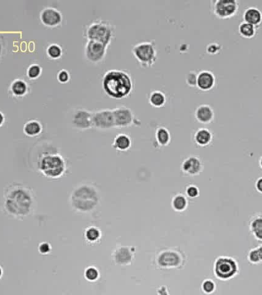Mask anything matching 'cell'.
Listing matches in <instances>:
<instances>
[{
  "label": "cell",
  "instance_id": "cell-31",
  "mask_svg": "<svg viewBox=\"0 0 262 295\" xmlns=\"http://www.w3.org/2000/svg\"><path fill=\"white\" fill-rule=\"evenodd\" d=\"M100 237H102V232L98 228L90 227V228H88L86 231V239L90 242H96L100 239Z\"/></svg>",
  "mask_w": 262,
  "mask_h": 295
},
{
  "label": "cell",
  "instance_id": "cell-43",
  "mask_svg": "<svg viewBox=\"0 0 262 295\" xmlns=\"http://www.w3.org/2000/svg\"><path fill=\"white\" fill-rule=\"evenodd\" d=\"M259 165H260V168H262V156L260 157V160H259Z\"/></svg>",
  "mask_w": 262,
  "mask_h": 295
},
{
  "label": "cell",
  "instance_id": "cell-12",
  "mask_svg": "<svg viewBox=\"0 0 262 295\" xmlns=\"http://www.w3.org/2000/svg\"><path fill=\"white\" fill-rule=\"evenodd\" d=\"M116 128H126L133 125L135 120L133 111L126 106H122L113 109Z\"/></svg>",
  "mask_w": 262,
  "mask_h": 295
},
{
  "label": "cell",
  "instance_id": "cell-18",
  "mask_svg": "<svg viewBox=\"0 0 262 295\" xmlns=\"http://www.w3.org/2000/svg\"><path fill=\"white\" fill-rule=\"evenodd\" d=\"M244 21L259 27L262 24V11L257 7H248L243 14Z\"/></svg>",
  "mask_w": 262,
  "mask_h": 295
},
{
  "label": "cell",
  "instance_id": "cell-35",
  "mask_svg": "<svg viewBox=\"0 0 262 295\" xmlns=\"http://www.w3.org/2000/svg\"><path fill=\"white\" fill-rule=\"evenodd\" d=\"M58 80L61 83H67L70 81V74L67 70H60L58 73Z\"/></svg>",
  "mask_w": 262,
  "mask_h": 295
},
{
  "label": "cell",
  "instance_id": "cell-7",
  "mask_svg": "<svg viewBox=\"0 0 262 295\" xmlns=\"http://www.w3.org/2000/svg\"><path fill=\"white\" fill-rule=\"evenodd\" d=\"M240 9L238 0H215L212 1L213 14L220 19H228L234 17Z\"/></svg>",
  "mask_w": 262,
  "mask_h": 295
},
{
  "label": "cell",
  "instance_id": "cell-14",
  "mask_svg": "<svg viewBox=\"0 0 262 295\" xmlns=\"http://www.w3.org/2000/svg\"><path fill=\"white\" fill-rule=\"evenodd\" d=\"M204 168V165L201 159L196 156H190L184 160L182 164V170L186 175H200Z\"/></svg>",
  "mask_w": 262,
  "mask_h": 295
},
{
  "label": "cell",
  "instance_id": "cell-24",
  "mask_svg": "<svg viewBox=\"0 0 262 295\" xmlns=\"http://www.w3.org/2000/svg\"><path fill=\"white\" fill-rule=\"evenodd\" d=\"M257 27L246 21L242 22L240 25L238 26V32H240V35L244 38H253L257 33Z\"/></svg>",
  "mask_w": 262,
  "mask_h": 295
},
{
  "label": "cell",
  "instance_id": "cell-21",
  "mask_svg": "<svg viewBox=\"0 0 262 295\" xmlns=\"http://www.w3.org/2000/svg\"><path fill=\"white\" fill-rule=\"evenodd\" d=\"M131 145H132V139L128 134L125 133L118 134L114 138L113 142V146L115 149L122 152L128 151Z\"/></svg>",
  "mask_w": 262,
  "mask_h": 295
},
{
  "label": "cell",
  "instance_id": "cell-40",
  "mask_svg": "<svg viewBox=\"0 0 262 295\" xmlns=\"http://www.w3.org/2000/svg\"><path fill=\"white\" fill-rule=\"evenodd\" d=\"M256 189L262 194V177L259 178L256 181Z\"/></svg>",
  "mask_w": 262,
  "mask_h": 295
},
{
  "label": "cell",
  "instance_id": "cell-41",
  "mask_svg": "<svg viewBox=\"0 0 262 295\" xmlns=\"http://www.w3.org/2000/svg\"><path fill=\"white\" fill-rule=\"evenodd\" d=\"M6 122V116L2 111L0 110V127H2L4 126V123Z\"/></svg>",
  "mask_w": 262,
  "mask_h": 295
},
{
  "label": "cell",
  "instance_id": "cell-15",
  "mask_svg": "<svg viewBox=\"0 0 262 295\" xmlns=\"http://www.w3.org/2000/svg\"><path fill=\"white\" fill-rule=\"evenodd\" d=\"M216 83L215 74L210 70H202L198 73L197 87L202 91H208L213 89Z\"/></svg>",
  "mask_w": 262,
  "mask_h": 295
},
{
  "label": "cell",
  "instance_id": "cell-30",
  "mask_svg": "<svg viewBox=\"0 0 262 295\" xmlns=\"http://www.w3.org/2000/svg\"><path fill=\"white\" fill-rule=\"evenodd\" d=\"M248 260L253 264L262 263V245L252 249L248 254Z\"/></svg>",
  "mask_w": 262,
  "mask_h": 295
},
{
  "label": "cell",
  "instance_id": "cell-29",
  "mask_svg": "<svg viewBox=\"0 0 262 295\" xmlns=\"http://www.w3.org/2000/svg\"><path fill=\"white\" fill-rule=\"evenodd\" d=\"M42 74V67L38 63H32L28 66L27 70V76L28 79L34 80V79H38Z\"/></svg>",
  "mask_w": 262,
  "mask_h": 295
},
{
  "label": "cell",
  "instance_id": "cell-4",
  "mask_svg": "<svg viewBox=\"0 0 262 295\" xmlns=\"http://www.w3.org/2000/svg\"><path fill=\"white\" fill-rule=\"evenodd\" d=\"M38 168L48 178H58L66 172V161L59 154H46L38 162Z\"/></svg>",
  "mask_w": 262,
  "mask_h": 295
},
{
  "label": "cell",
  "instance_id": "cell-38",
  "mask_svg": "<svg viewBox=\"0 0 262 295\" xmlns=\"http://www.w3.org/2000/svg\"><path fill=\"white\" fill-rule=\"evenodd\" d=\"M6 50V41L4 37L0 35V62L5 56Z\"/></svg>",
  "mask_w": 262,
  "mask_h": 295
},
{
  "label": "cell",
  "instance_id": "cell-10",
  "mask_svg": "<svg viewBox=\"0 0 262 295\" xmlns=\"http://www.w3.org/2000/svg\"><path fill=\"white\" fill-rule=\"evenodd\" d=\"M93 112L86 109H77L73 112L72 125L79 130H87L93 128L92 123Z\"/></svg>",
  "mask_w": 262,
  "mask_h": 295
},
{
  "label": "cell",
  "instance_id": "cell-6",
  "mask_svg": "<svg viewBox=\"0 0 262 295\" xmlns=\"http://www.w3.org/2000/svg\"><path fill=\"white\" fill-rule=\"evenodd\" d=\"M238 265L234 259L222 256L216 260L214 273L220 280H230L238 274Z\"/></svg>",
  "mask_w": 262,
  "mask_h": 295
},
{
  "label": "cell",
  "instance_id": "cell-8",
  "mask_svg": "<svg viewBox=\"0 0 262 295\" xmlns=\"http://www.w3.org/2000/svg\"><path fill=\"white\" fill-rule=\"evenodd\" d=\"M92 123L93 128L100 130H108L116 128L113 109H104L93 112Z\"/></svg>",
  "mask_w": 262,
  "mask_h": 295
},
{
  "label": "cell",
  "instance_id": "cell-32",
  "mask_svg": "<svg viewBox=\"0 0 262 295\" xmlns=\"http://www.w3.org/2000/svg\"><path fill=\"white\" fill-rule=\"evenodd\" d=\"M84 277H86V280L88 281H97L100 277V273L96 267H89L84 271Z\"/></svg>",
  "mask_w": 262,
  "mask_h": 295
},
{
  "label": "cell",
  "instance_id": "cell-25",
  "mask_svg": "<svg viewBox=\"0 0 262 295\" xmlns=\"http://www.w3.org/2000/svg\"><path fill=\"white\" fill-rule=\"evenodd\" d=\"M156 139L158 143L162 146H166L170 142L171 134L169 129L165 127H160L156 129Z\"/></svg>",
  "mask_w": 262,
  "mask_h": 295
},
{
  "label": "cell",
  "instance_id": "cell-13",
  "mask_svg": "<svg viewBox=\"0 0 262 295\" xmlns=\"http://www.w3.org/2000/svg\"><path fill=\"white\" fill-rule=\"evenodd\" d=\"M182 257L176 251H165L158 257V264L164 268H172L180 265Z\"/></svg>",
  "mask_w": 262,
  "mask_h": 295
},
{
  "label": "cell",
  "instance_id": "cell-28",
  "mask_svg": "<svg viewBox=\"0 0 262 295\" xmlns=\"http://www.w3.org/2000/svg\"><path fill=\"white\" fill-rule=\"evenodd\" d=\"M172 208L176 211H184L188 206V201L184 195H178L172 199Z\"/></svg>",
  "mask_w": 262,
  "mask_h": 295
},
{
  "label": "cell",
  "instance_id": "cell-16",
  "mask_svg": "<svg viewBox=\"0 0 262 295\" xmlns=\"http://www.w3.org/2000/svg\"><path fill=\"white\" fill-rule=\"evenodd\" d=\"M31 91L30 84L23 79H16L10 86V93L16 98L25 97Z\"/></svg>",
  "mask_w": 262,
  "mask_h": 295
},
{
  "label": "cell",
  "instance_id": "cell-26",
  "mask_svg": "<svg viewBox=\"0 0 262 295\" xmlns=\"http://www.w3.org/2000/svg\"><path fill=\"white\" fill-rule=\"evenodd\" d=\"M63 49L58 43H51L46 49L47 56L52 60H58L63 56Z\"/></svg>",
  "mask_w": 262,
  "mask_h": 295
},
{
  "label": "cell",
  "instance_id": "cell-19",
  "mask_svg": "<svg viewBox=\"0 0 262 295\" xmlns=\"http://www.w3.org/2000/svg\"><path fill=\"white\" fill-rule=\"evenodd\" d=\"M43 126L38 119H31L27 121L23 127V132L28 137H36L42 132Z\"/></svg>",
  "mask_w": 262,
  "mask_h": 295
},
{
  "label": "cell",
  "instance_id": "cell-37",
  "mask_svg": "<svg viewBox=\"0 0 262 295\" xmlns=\"http://www.w3.org/2000/svg\"><path fill=\"white\" fill-rule=\"evenodd\" d=\"M186 194L190 198H197L200 195V190L195 185H190L186 188Z\"/></svg>",
  "mask_w": 262,
  "mask_h": 295
},
{
  "label": "cell",
  "instance_id": "cell-34",
  "mask_svg": "<svg viewBox=\"0 0 262 295\" xmlns=\"http://www.w3.org/2000/svg\"><path fill=\"white\" fill-rule=\"evenodd\" d=\"M197 79H198V73L194 70L188 72V74L186 76V81L190 87H195L197 86Z\"/></svg>",
  "mask_w": 262,
  "mask_h": 295
},
{
  "label": "cell",
  "instance_id": "cell-17",
  "mask_svg": "<svg viewBox=\"0 0 262 295\" xmlns=\"http://www.w3.org/2000/svg\"><path fill=\"white\" fill-rule=\"evenodd\" d=\"M196 119L202 124H210L215 119V111L210 105L202 104L195 111Z\"/></svg>",
  "mask_w": 262,
  "mask_h": 295
},
{
  "label": "cell",
  "instance_id": "cell-9",
  "mask_svg": "<svg viewBox=\"0 0 262 295\" xmlns=\"http://www.w3.org/2000/svg\"><path fill=\"white\" fill-rule=\"evenodd\" d=\"M108 48V47L100 42L88 40L84 48L86 59L92 63H102L106 57Z\"/></svg>",
  "mask_w": 262,
  "mask_h": 295
},
{
  "label": "cell",
  "instance_id": "cell-20",
  "mask_svg": "<svg viewBox=\"0 0 262 295\" xmlns=\"http://www.w3.org/2000/svg\"><path fill=\"white\" fill-rule=\"evenodd\" d=\"M213 139V133L207 128H200L194 135V140L200 146H207Z\"/></svg>",
  "mask_w": 262,
  "mask_h": 295
},
{
  "label": "cell",
  "instance_id": "cell-1",
  "mask_svg": "<svg viewBox=\"0 0 262 295\" xmlns=\"http://www.w3.org/2000/svg\"><path fill=\"white\" fill-rule=\"evenodd\" d=\"M34 197L30 188L22 185H12L5 195L4 206L15 218L28 216L34 206Z\"/></svg>",
  "mask_w": 262,
  "mask_h": 295
},
{
  "label": "cell",
  "instance_id": "cell-39",
  "mask_svg": "<svg viewBox=\"0 0 262 295\" xmlns=\"http://www.w3.org/2000/svg\"><path fill=\"white\" fill-rule=\"evenodd\" d=\"M38 251L42 254H50L52 251L51 245L47 242L42 243L38 247Z\"/></svg>",
  "mask_w": 262,
  "mask_h": 295
},
{
  "label": "cell",
  "instance_id": "cell-2",
  "mask_svg": "<svg viewBox=\"0 0 262 295\" xmlns=\"http://www.w3.org/2000/svg\"><path fill=\"white\" fill-rule=\"evenodd\" d=\"M102 86L108 96L114 99H122L132 93L133 79L129 73L123 70H110L104 75Z\"/></svg>",
  "mask_w": 262,
  "mask_h": 295
},
{
  "label": "cell",
  "instance_id": "cell-11",
  "mask_svg": "<svg viewBox=\"0 0 262 295\" xmlns=\"http://www.w3.org/2000/svg\"><path fill=\"white\" fill-rule=\"evenodd\" d=\"M40 20L43 25L54 28L62 24V13L56 7H46L40 13Z\"/></svg>",
  "mask_w": 262,
  "mask_h": 295
},
{
  "label": "cell",
  "instance_id": "cell-22",
  "mask_svg": "<svg viewBox=\"0 0 262 295\" xmlns=\"http://www.w3.org/2000/svg\"><path fill=\"white\" fill-rule=\"evenodd\" d=\"M250 230L256 239L262 241V214L253 217L250 222Z\"/></svg>",
  "mask_w": 262,
  "mask_h": 295
},
{
  "label": "cell",
  "instance_id": "cell-23",
  "mask_svg": "<svg viewBox=\"0 0 262 295\" xmlns=\"http://www.w3.org/2000/svg\"><path fill=\"white\" fill-rule=\"evenodd\" d=\"M149 103L154 107H162L166 103V96L162 93V91H152L150 94Z\"/></svg>",
  "mask_w": 262,
  "mask_h": 295
},
{
  "label": "cell",
  "instance_id": "cell-3",
  "mask_svg": "<svg viewBox=\"0 0 262 295\" xmlns=\"http://www.w3.org/2000/svg\"><path fill=\"white\" fill-rule=\"evenodd\" d=\"M114 35V27L109 22L103 20L93 22L84 32V37L88 40L100 42L106 45V47L110 46Z\"/></svg>",
  "mask_w": 262,
  "mask_h": 295
},
{
  "label": "cell",
  "instance_id": "cell-5",
  "mask_svg": "<svg viewBox=\"0 0 262 295\" xmlns=\"http://www.w3.org/2000/svg\"><path fill=\"white\" fill-rule=\"evenodd\" d=\"M132 52L135 58L142 67H150L158 60L156 45L152 42H141L138 43L134 47Z\"/></svg>",
  "mask_w": 262,
  "mask_h": 295
},
{
  "label": "cell",
  "instance_id": "cell-42",
  "mask_svg": "<svg viewBox=\"0 0 262 295\" xmlns=\"http://www.w3.org/2000/svg\"><path fill=\"white\" fill-rule=\"evenodd\" d=\"M2 275H4V270H2V267L0 266V278L2 277Z\"/></svg>",
  "mask_w": 262,
  "mask_h": 295
},
{
  "label": "cell",
  "instance_id": "cell-33",
  "mask_svg": "<svg viewBox=\"0 0 262 295\" xmlns=\"http://www.w3.org/2000/svg\"><path fill=\"white\" fill-rule=\"evenodd\" d=\"M216 288V285L215 282L212 280H206L202 285V289L206 294H211L215 291Z\"/></svg>",
  "mask_w": 262,
  "mask_h": 295
},
{
  "label": "cell",
  "instance_id": "cell-27",
  "mask_svg": "<svg viewBox=\"0 0 262 295\" xmlns=\"http://www.w3.org/2000/svg\"><path fill=\"white\" fill-rule=\"evenodd\" d=\"M132 259V254L128 248L122 247L115 253V260L116 262L122 264H126L130 261Z\"/></svg>",
  "mask_w": 262,
  "mask_h": 295
},
{
  "label": "cell",
  "instance_id": "cell-36",
  "mask_svg": "<svg viewBox=\"0 0 262 295\" xmlns=\"http://www.w3.org/2000/svg\"><path fill=\"white\" fill-rule=\"evenodd\" d=\"M222 50V45L218 43H211L207 46V53L211 55L217 54L220 53Z\"/></svg>",
  "mask_w": 262,
  "mask_h": 295
}]
</instances>
